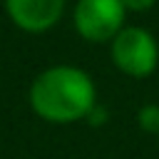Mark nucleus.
I'll return each instance as SVG.
<instances>
[{"mask_svg":"<svg viewBox=\"0 0 159 159\" xmlns=\"http://www.w3.org/2000/svg\"><path fill=\"white\" fill-rule=\"evenodd\" d=\"M27 99L40 119L52 124H70L92 114L97 107V89L84 70L72 65H55L32 80Z\"/></svg>","mask_w":159,"mask_h":159,"instance_id":"obj_1","label":"nucleus"},{"mask_svg":"<svg viewBox=\"0 0 159 159\" xmlns=\"http://www.w3.org/2000/svg\"><path fill=\"white\" fill-rule=\"evenodd\" d=\"M112 62L129 77H149L159 62L157 40L144 27H122L112 40Z\"/></svg>","mask_w":159,"mask_h":159,"instance_id":"obj_2","label":"nucleus"},{"mask_svg":"<svg viewBox=\"0 0 159 159\" xmlns=\"http://www.w3.org/2000/svg\"><path fill=\"white\" fill-rule=\"evenodd\" d=\"M124 12L122 0H77L75 27L89 42H109L122 32Z\"/></svg>","mask_w":159,"mask_h":159,"instance_id":"obj_3","label":"nucleus"},{"mask_svg":"<svg viewBox=\"0 0 159 159\" xmlns=\"http://www.w3.org/2000/svg\"><path fill=\"white\" fill-rule=\"evenodd\" d=\"M10 20L25 32L50 30L65 10V0H5Z\"/></svg>","mask_w":159,"mask_h":159,"instance_id":"obj_4","label":"nucleus"},{"mask_svg":"<svg viewBox=\"0 0 159 159\" xmlns=\"http://www.w3.org/2000/svg\"><path fill=\"white\" fill-rule=\"evenodd\" d=\"M137 124L142 132L159 137V104H144L137 112Z\"/></svg>","mask_w":159,"mask_h":159,"instance_id":"obj_5","label":"nucleus"},{"mask_svg":"<svg viewBox=\"0 0 159 159\" xmlns=\"http://www.w3.org/2000/svg\"><path fill=\"white\" fill-rule=\"evenodd\" d=\"M122 2H124V7H127V10H137V12L149 10V7L154 5V0H122Z\"/></svg>","mask_w":159,"mask_h":159,"instance_id":"obj_6","label":"nucleus"},{"mask_svg":"<svg viewBox=\"0 0 159 159\" xmlns=\"http://www.w3.org/2000/svg\"><path fill=\"white\" fill-rule=\"evenodd\" d=\"M104 117H107V114H104V109H102V107L97 104V107L92 109V114L87 117V122H89V124H94V127H99V124L104 122Z\"/></svg>","mask_w":159,"mask_h":159,"instance_id":"obj_7","label":"nucleus"}]
</instances>
